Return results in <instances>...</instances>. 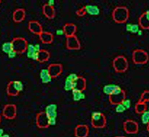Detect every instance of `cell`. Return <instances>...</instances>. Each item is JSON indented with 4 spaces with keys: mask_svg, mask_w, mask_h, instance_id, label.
<instances>
[{
    "mask_svg": "<svg viewBox=\"0 0 149 137\" xmlns=\"http://www.w3.org/2000/svg\"><path fill=\"white\" fill-rule=\"evenodd\" d=\"M113 20L118 24L125 23L129 18V10L125 6H118L112 12Z\"/></svg>",
    "mask_w": 149,
    "mask_h": 137,
    "instance_id": "6da1fadb",
    "label": "cell"
},
{
    "mask_svg": "<svg viewBox=\"0 0 149 137\" xmlns=\"http://www.w3.org/2000/svg\"><path fill=\"white\" fill-rule=\"evenodd\" d=\"M113 67L116 72L124 73L125 72L129 67V63L127 58L123 55H119L116 57L113 61Z\"/></svg>",
    "mask_w": 149,
    "mask_h": 137,
    "instance_id": "7a4b0ae2",
    "label": "cell"
},
{
    "mask_svg": "<svg viewBox=\"0 0 149 137\" xmlns=\"http://www.w3.org/2000/svg\"><path fill=\"white\" fill-rule=\"evenodd\" d=\"M107 124V118L101 112H93L91 115V125L96 129L104 128Z\"/></svg>",
    "mask_w": 149,
    "mask_h": 137,
    "instance_id": "3957f363",
    "label": "cell"
},
{
    "mask_svg": "<svg viewBox=\"0 0 149 137\" xmlns=\"http://www.w3.org/2000/svg\"><path fill=\"white\" fill-rule=\"evenodd\" d=\"M24 85L20 81H11L6 87V92L9 96H17L19 92L23 91Z\"/></svg>",
    "mask_w": 149,
    "mask_h": 137,
    "instance_id": "277c9868",
    "label": "cell"
},
{
    "mask_svg": "<svg viewBox=\"0 0 149 137\" xmlns=\"http://www.w3.org/2000/svg\"><path fill=\"white\" fill-rule=\"evenodd\" d=\"M132 60L134 64L144 65L148 62L149 55L143 49H136L132 53Z\"/></svg>",
    "mask_w": 149,
    "mask_h": 137,
    "instance_id": "5b68a950",
    "label": "cell"
},
{
    "mask_svg": "<svg viewBox=\"0 0 149 137\" xmlns=\"http://www.w3.org/2000/svg\"><path fill=\"white\" fill-rule=\"evenodd\" d=\"M14 51L17 54H21L26 52L28 47V42L23 37H15L11 40Z\"/></svg>",
    "mask_w": 149,
    "mask_h": 137,
    "instance_id": "8992f818",
    "label": "cell"
},
{
    "mask_svg": "<svg viewBox=\"0 0 149 137\" xmlns=\"http://www.w3.org/2000/svg\"><path fill=\"white\" fill-rule=\"evenodd\" d=\"M17 107L15 104H9L4 106L2 109V116L6 119L12 120L17 117Z\"/></svg>",
    "mask_w": 149,
    "mask_h": 137,
    "instance_id": "52a82bcc",
    "label": "cell"
},
{
    "mask_svg": "<svg viewBox=\"0 0 149 137\" xmlns=\"http://www.w3.org/2000/svg\"><path fill=\"white\" fill-rule=\"evenodd\" d=\"M126 98L125 91L122 90V88H119L114 93H113L111 95L109 96V102L111 104L116 105L118 104L122 103V101Z\"/></svg>",
    "mask_w": 149,
    "mask_h": 137,
    "instance_id": "ba28073f",
    "label": "cell"
},
{
    "mask_svg": "<svg viewBox=\"0 0 149 137\" xmlns=\"http://www.w3.org/2000/svg\"><path fill=\"white\" fill-rule=\"evenodd\" d=\"M125 132L127 134H136L139 132V124L136 121L127 119L123 123Z\"/></svg>",
    "mask_w": 149,
    "mask_h": 137,
    "instance_id": "9c48e42d",
    "label": "cell"
},
{
    "mask_svg": "<svg viewBox=\"0 0 149 137\" xmlns=\"http://www.w3.org/2000/svg\"><path fill=\"white\" fill-rule=\"evenodd\" d=\"M41 46L40 44H29L26 50V56L29 59L32 60V61H37V56L38 53L41 50Z\"/></svg>",
    "mask_w": 149,
    "mask_h": 137,
    "instance_id": "30bf717a",
    "label": "cell"
},
{
    "mask_svg": "<svg viewBox=\"0 0 149 137\" xmlns=\"http://www.w3.org/2000/svg\"><path fill=\"white\" fill-rule=\"evenodd\" d=\"M36 124L40 129H46L49 127V119L45 112H40L36 115Z\"/></svg>",
    "mask_w": 149,
    "mask_h": 137,
    "instance_id": "8fae6325",
    "label": "cell"
},
{
    "mask_svg": "<svg viewBox=\"0 0 149 137\" xmlns=\"http://www.w3.org/2000/svg\"><path fill=\"white\" fill-rule=\"evenodd\" d=\"M66 47L69 50H79L81 49V45L76 35L72 37H66Z\"/></svg>",
    "mask_w": 149,
    "mask_h": 137,
    "instance_id": "7c38bea8",
    "label": "cell"
},
{
    "mask_svg": "<svg viewBox=\"0 0 149 137\" xmlns=\"http://www.w3.org/2000/svg\"><path fill=\"white\" fill-rule=\"evenodd\" d=\"M47 70L52 78H56L63 72V65L61 63H51L49 65Z\"/></svg>",
    "mask_w": 149,
    "mask_h": 137,
    "instance_id": "4fadbf2b",
    "label": "cell"
},
{
    "mask_svg": "<svg viewBox=\"0 0 149 137\" xmlns=\"http://www.w3.org/2000/svg\"><path fill=\"white\" fill-rule=\"evenodd\" d=\"M90 133V128L86 124H78L74 127V135L75 137H87Z\"/></svg>",
    "mask_w": 149,
    "mask_h": 137,
    "instance_id": "5bb4252c",
    "label": "cell"
},
{
    "mask_svg": "<svg viewBox=\"0 0 149 137\" xmlns=\"http://www.w3.org/2000/svg\"><path fill=\"white\" fill-rule=\"evenodd\" d=\"M28 28H29V30L31 32L38 36L43 31L41 24L38 21L36 20L29 21V25H28Z\"/></svg>",
    "mask_w": 149,
    "mask_h": 137,
    "instance_id": "9a60e30c",
    "label": "cell"
},
{
    "mask_svg": "<svg viewBox=\"0 0 149 137\" xmlns=\"http://www.w3.org/2000/svg\"><path fill=\"white\" fill-rule=\"evenodd\" d=\"M58 106L55 104H50L47 105L45 109V113L48 119H57L58 118Z\"/></svg>",
    "mask_w": 149,
    "mask_h": 137,
    "instance_id": "2e32d148",
    "label": "cell"
},
{
    "mask_svg": "<svg viewBox=\"0 0 149 137\" xmlns=\"http://www.w3.org/2000/svg\"><path fill=\"white\" fill-rule=\"evenodd\" d=\"M139 27L144 30H148L149 29V10L144 12L139 18Z\"/></svg>",
    "mask_w": 149,
    "mask_h": 137,
    "instance_id": "e0dca14e",
    "label": "cell"
},
{
    "mask_svg": "<svg viewBox=\"0 0 149 137\" xmlns=\"http://www.w3.org/2000/svg\"><path fill=\"white\" fill-rule=\"evenodd\" d=\"M42 14L49 19H52L56 16V10L54 7H51L47 4H44L42 8Z\"/></svg>",
    "mask_w": 149,
    "mask_h": 137,
    "instance_id": "ac0fdd59",
    "label": "cell"
},
{
    "mask_svg": "<svg viewBox=\"0 0 149 137\" xmlns=\"http://www.w3.org/2000/svg\"><path fill=\"white\" fill-rule=\"evenodd\" d=\"M26 18V10L23 8H17L13 13V20L16 23H19Z\"/></svg>",
    "mask_w": 149,
    "mask_h": 137,
    "instance_id": "d6986e66",
    "label": "cell"
},
{
    "mask_svg": "<svg viewBox=\"0 0 149 137\" xmlns=\"http://www.w3.org/2000/svg\"><path fill=\"white\" fill-rule=\"evenodd\" d=\"M63 30L64 31V35L66 37H72L75 35L77 31V26L73 23H66L63 26Z\"/></svg>",
    "mask_w": 149,
    "mask_h": 137,
    "instance_id": "ffe728a7",
    "label": "cell"
},
{
    "mask_svg": "<svg viewBox=\"0 0 149 137\" xmlns=\"http://www.w3.org/2000/svg\"><path fill=\"white\" fill-rule=\"evenodd\" d=\"M84 8L85 12H86V14H89L90 16H94V17H97L100 14L101 10L100 8L95 5H86L85 6H84Z\"/></svg>",
    "mask_w": 149,
    "mask_h": 137,
    "instance_id": "44dd1931",
    "label": "cell"
},
{
    "mask_svg": "<svg viewBox=\"0 0 149 137\" xmlns=\"http://www.w3.org/2000/svg\"><path fill=\"white\" fill-rule=\"evenodd\" d=\"M40 40L43 44H51L54 41V35L53 34L47 31H42L39 35Z\"/></svg>",
    "mask_w": 149,
    "mask_h": 137,
    "instance_id": "7402d4cb",
    "label": "cell"
},
{
    "mask_svg": "<svg viewBox=\"0 0 149 137\" xmlns=\"http://www.w3.org/2000/svg\"><path fill=\"white\" fill-rule=\"evenodd\" d=\"M73 85H74V89L75 90L84 91L86 89V81L84 77L78 76L76 81H74L73 83Z\"/></svg>",
    "mask_w": 149,
    "mask_h": 137,
    "instance_id": "603a6c76",
    "label": "cell"
},
{
    "mask_svg": "<svg viewBox=\"0 0 149 137\" xmlns=\"http://www.w3.org/2000/svg\"><path fill=\"white\" fill-rule=\"evenodd\" d=\"M40 78L42 83H49L52 81V78L49 74L47 69H42L40 72Z\"/></svg>",
    "mask_w": 149,
    "mask_h": 137,
    "instance_id": "cb8c5ba5",
    "label": "cell"
},
{
    "mask_svg": "<svg viewBox=\"0 0 149 137\" xmlns=\"http://www.w3.org/2000/svg\"><path fill=\"white\" fill-rule=\"evenodd\" d=\"M50 56L51 55H50L49 51H48L47 50H45V49H41L40 51H39V53H38L37 61L40 62V63L47 62L50 59Z\"/></svg>",
    "mask_w": 149,
    "mask_h": 137,
    "instance_id": "d4e9b609",
    "label": "cell"
},
{
    "mask_svg": "<svg viewBox=\"0 0 149 137\" xmlns=\"http://www.w3.org/2000/svg\"><path fill=\"white\" fill-rule=\"evenodd\" d=\"M119 88H120V86L119 85L107 84L103 87V92L104 93L105 95L110 96V95H111L113 93H114V92L116 91Z\"/></svg>",
    "mask_w": 149,
    "mask_h": 137,
    "instance_id": "484cf974",
    "label": "cell"
},
{
    "mask_svg": "<svg viewBox=\"0 0 149 137\" xmlns=\"http://www.w3.org/2000/svg\"><path fill=\"white\" fill-rule=\"evenodd\" d=\"M72 98L74 102H80L81 100H84L86 98V95L83 92V91L78 90H74L72 91Z\"/></svg>",
    "mask_w": 149,
    "mask_h": 137,
    "instance_id": "4316f807",
    "label": "cell"
},
{
    "mask_svg": "<svg viewBox=\"0 0 149 137\" xmlns=\"http://www.w3.org/2000/svg\"><path fill=\"white\" fill-rule=\"evenodd\" d=\"M125 30L127 32H130L133 34H136L139 30H140V27L138 24H131L128 23L126 25Z\"/></svg>",
    "mask_w": 149,
    "mask_h": 137,
    "instance_id": "83f0119b",
    "label": "cell"
},
{
    "mask_svg": "<svg viewBox=\"0 0 149 137\" xmlns=\"http://www.w3.org/2000/svg\"><path fill=\"white\" fill-rule=\"evenodd\" d=\"M147 104L146 103H143V102H138L135 105V112L137 114H142L144 112L147 110Z\"/></svg>",
    "mask_w": 149,
    "mask_h": 137,
    "instance_id": "f1b7e54d",
    "label": "cell"
},
{
    "mask_svg": "<svg viewBox=\"0 0 149 137\" xmlns=\"http://www.w3.org/2000/svg\"><path fill=\"white\" fill-rule=\"evenodd\" d=\"M2 50L4 53H5V54H8L9 53L11 52L12 51H14L11 41H10V42H4L2 46Z\"/></svg>",
    "mask_w": 149,
    "mask_h": 137,
    "instance_id": "f546056e",
    "label": "cell"
},
{
    "mask_svg": "<svg viewBox=\"0 0 149 137\" xmlns=\"http://www.w3.org/2000/svg\"><path fill=\"white\" fill-rule=\"evenodd\" d=\"M73 83H74V82L66 78V81H65L64 82V86H63V89H64L65 91H72V90H74V85H73Z\"/></svg>",
    "mask_w": 149,
    "mask_h": 137,
    "instance_id": "4dcf8cb0",
    "label": "cell"
},
{
    "mask_svg": "<svg viewBox=\"0 0 149 137\" xmlns=\"http://www.w3.org/2000/svg\"><path fill=\"white\" fill-rule=\"evenodd\" d=\"M139 102H143V103L149 102V90H145V91L142 93Z\"/></svg>",
    "mask_w": 149,
    "mask_h": 137,
    "instance_id": "1f68e13d",
    "label": "cell"
},
{
    "mask_svg": "<svg viewBox=\"0 0 149 137\" xmlns=\"http://www.w3.org/2000/svg\"><path fill=\"white\" fill-rule=\"evenodd\" d=\"M141 121L143 124H146L149 123V111L146 110L143 113L141 114Z\"/></svg>",
    "mask_w": 149,
    "mask_h": 137,
    "instance_id": "d6a6232c",
    "label": "cell"
},
{
    "mask_svg": "<svg viewBox=\"0 0 149 137\" xmlns=\"http://www.w3.org/2000/svg\"><path fill=\"white\" fill-rule=\"evenodd\" d=\"M125 110H126L125 107H124L123 104H122V103L118 104L116 105L115 111L116 113H124Z\"/></svg>",
    "mask_w": 149,
    "mask_h": 137,
    "instance_id": "836d02e7",
    "label": "cell"
},
{
    "mask_svg": "<svg viewBox=\"0 0 149 137\" xmlns=\"http://www.w3.org/2000/svg\"><path fill=\"white\" fill-rule=\"evenodd\" d=\"M122 104H123V106L125 107L126 110H128V109L130 108L131 107V101L130 99H127V98H125L122 101Z\"/></svg>",
    "mask_w": 149,
    "mask_h": 137,
    "instance_id": "e575fe53",
    "label": "cell"
},
{
    "mask_svg": "<svg viewBox=\"0 0 149 137\" xmlns=\"http://www.w3.org/2000/svg\"><path fill=\"white\" fill-rule=\"evenodd\" d=\"M78 78V75L76 73H70V74H68L67 77H66V79H69L72 81L74 82V81H76L77 78Z\"/></svg>",
    "mask_w": 149,
    "mask_h": 137,
    "instance_id": "d590c367",
    "label": "cell"
},
{
    "mask_svg": "<svg viewBox=\"0 0 149 137\" xmlns=\"http://www.w3.org/2000/svg\"><path fill=\"white\" fill-rule=\"evenodd\" d=\"M76 14L78 16V17H84V16L86 15V12H85L84 7L78 9V10L76 11Z\"/></svg>",
    "mask_w": 149,
    "mask_h": 137,
    "instance_id": "8d00e7d4",
    "label": "cell"
},
{
    "mask_svg": "<svg viewBox=\"0 0 149 137\" xmlns=\"http://www.w3.org/2000/svg\"><path fill=\"white\" fill-rule=\"evenodd\" d=\"M17 53L16 52V51H12L11 52L9 53V54H8V57L10 59H13V58H16V57H17Z\"/></svg>",
    "mask_w": 149,
    "mask_h": 137,
    "instance_id": "74e56055",
    "label": "cell"
},
{
    "mask_svg": "<svg viewBox=\"0 0 149 137\" xmlns=\"http://www.w3.org/2000/svg\"><path fill=\"white\" fill-rule=\"evenodd\" d=\"M56 34H57L58 36H63V35H64V31H63V29H58V30L56 31Z\"/></svg>",
    "mask_w": 149,
    "mask_h": 137,
    "instance_id": "f35d334b",
    "label": "cell"
},
{
    "mask_svg": "<svg viewBox=\"0 0 149 137\" xmlns=\"http://www.w3.org/2000/svg\"><path fill=\"white\" fill-rule=\"evenodd\" d=\"M47 5H49L51 7H54V4H55V1L54 0H49L47 2Z\"/></svg>",
    "mask_w": 149,
    "mask_h": 137,
    "instance_id": "ab89813d",
    "label": "cell"
},
{
    "mask_svg": "<svg viewBox=\"0 0 149 137\" xmlns=\"http://www.w3.org/2000/svg\"><path fill=\"white\" fill-rule=\"evenodd\" d=\"M136 34H137L138 36H142V29H140V30L138 31V33Z\"/></svg>",
    "mask_w": 149,
    "mask_h": 137,
    "instance_id": "60d3db41",
    "label": "cell"
},
{
    "mask_svg": "<svg viewBox=\"0 0 149 137\" xmlns=\"http://www.w3.org/2000/svg\"><path fill=\"white\" fill-rule=\"evenodd\" d=\"M4 134V130L2 129H0V136H2Z\"/></svg>",
    "mask_w": 149,
    "mask_h": 137,
    "instance_id": "b9f144b4",
    "label": "cell"
},
{
    "mask_svg": "<svg viewBox=\"0 0 149 137\" xmlns=\"http://www.w3.org/2000/svg\"><path fill=\"white\" fill-rule=\"evenodd\" d=\"M0 137H10V136H9L8 134H3L2 136H0Z\"/></svg>",
    "mask_w": 149,
    "mask_h": 137,
    "instance_id": "7bdbcfd3",
    "label": "cell"
},
{
    "mask_svg": "<svg viewBox=\"0 0 149 137\" xmlns=\"http://www.w3.org/2000/svg\"><path fill=\"white\" fill-rule=\"evenodd\" d=\"M147 131L149 133V123L147 124Z\"/></svg>",
    "mask_w": 149,
    "mask_h": 137,
    "instance_id": "ee69618b",
    "label": "cell"
},
{
    "mask_svg": "<svg viewBox=\"0 0 149 137\" xmlns=\"http://www.w3.org/2000/svg\"><path fill=\"white\" fill-rule=\"evenodd\" d=\"M1 122H2V115H0V123H1Z\"/></svg>",
    "mask_w": 149,
    "mask_h": 137,
    "instance_id": "f6af8a7d",
    "label": "cell"
},
{
    "mask_svg": "<svg viewBox=\"0 0 149 137\" xmlns=\"http://www.w3.org/2000/svg\"><path fill=\"white\" fill-rule=\"evenodd\" d=\"M115 137H125V136H115Z\"/></svg>",
    "mask_w": 149,
    "mask_h": 137,
    "instance_id": "bcb514c9",
    "label": "cell"
},
{
    "mask_svg": "<svg viewBox=\"0 0 149 137\" xmlns=\"http://www.w3.org/2000/svg\"><path fill=\"white\" fill-rule=\"evenodd\" d=\"M147 110H148V111H149V107L147 108Z\"/></svg>",
    "mask_w": 149,
    "mask_h": 137,
    "instance_id": "7dc6e473",
    "label": "cell"
},
{
    "mask_svg": "<svg viewBox=\"0 0 149 137\" xmlns=\"http://www.w3.org/2000/svg\"><path fill=\"white\" fill-rule=\"evenodd\" d=\"M1 2H2V1H1V0H0V4H1Z\"/></svg>",
    "mask_w": 149,
    "mask_h": 137,
    "instance_id": "c3c4849f",
    "label": "cell"
},
{
    "mask_svg": "<svg viewBox=\"0 0 149 137\" xmlns=\"http://www.w3.org/2000/svg\"><path fill=\"white\" fill-rule=\"evenodd\" d=\"M74 137H75V136H74Z\"/></svg>",
    "mask_w": 149,
    "mask_h": 137,
    "instance_id": "681fc988",
    "label": "cell"
}]
</instances>
